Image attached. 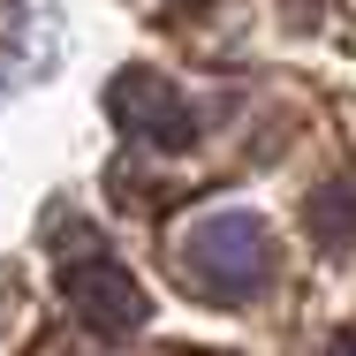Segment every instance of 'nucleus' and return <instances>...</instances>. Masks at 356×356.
I'll use <instances>...</instances> for the list:
<instances>
[{"instance_id": "obj_3", "label": "nucleus", "mask_w": 356, "mask_h": 356, "mask_svg": "<svg viewBox=\"0 0 356 356\" xmlns=\"http://www.w3.org/2000/svg\"><path fill=\"white\" fill-rule=\"evenodd\" d=\"M106 114H114L122 137L152 144V152H190V144H197V114H190V99H182L159 69H122L114 83H106Z\"/></svg>"}, {"instance_id": "obj_4", "label": "nucleus", "mask_w": 356, "mask_h": 356, "mask_svg": "<svg viewBox=\"0 0 356 356\" xmlns=\"http://www.w3.org/2000/svg\"><path fill=\"white\" fill-rule=\"evenodd\" d=\"M303 220H311V235H318L326 250H349V243H356V167H341V175H326V182L311 190V205H303Z\"/></svg>"}, {"instance_id": "obj_2", "label": "nucleus", "mask_w": 356, "mask_h": 356, "mask_svg": "<svg viewBox=\"0 0 356 356\" xmlns=\"http://www.w3.org/2000/svg\"><path fill=\"white\" fill-rule=\"evenodd\" d=\"M61 296H69V311L99 341H129V334H144V318H152V296L137 288V273L114 250H99V243H83L69 266H61Z\"/></svg>"}, {"instance_id": "obj_1", "label": "nucleus", "mask_w": 356, "mask_h": 356, "mask_svg": "<svg viewBox=\"0 0 356 356\" xmlns=\"http://www.w3.org/2000/svg\"><path fill=\"white\" fill-rule=\"evenodd\" d=\"M175 266L197 296L235 303V296H258L273 281V235L258 213H197L175 235Z\"/></svg>"}, {"instance_id": "obj_5", "label": "nucleus", "mask_w": 356, "mask_h": 356, "mask_svg": "<svg viewBox=\"0 0 356 356\" xmlns=\"http://www.w3.org/2000/svg\"><path fill=\"white\" fill-rule=\"evenodd\" d=\"M334 356H356V334H341V341H334Z\"/></svg>"}]
</instances>
